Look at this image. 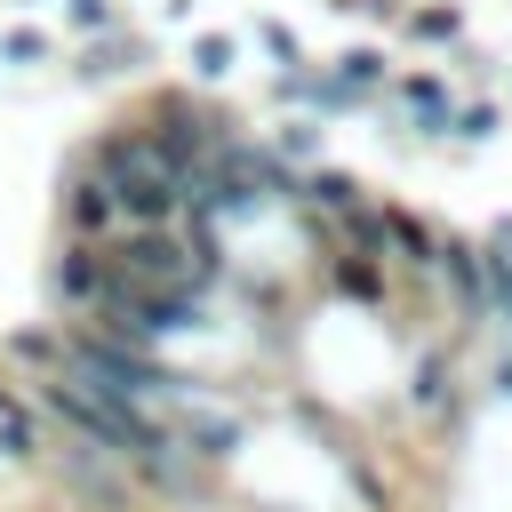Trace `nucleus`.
<instances>
[{
	"label": "nucleus",
	"instance_id": "nucleus-1",
	"mask_svg": "<svg viewBox=\"0 0 512 512\" xmlns=\"http://www.w3.org/2000/svg\"><path fill=\"white\" fill-rule=\"evenodd\" d=\"M488 288H496V304H504V328H512V240H496V248H488Z\"/></svg>",
	"mask_w": 512,
	"mask_h": 512
}]
</instances>
